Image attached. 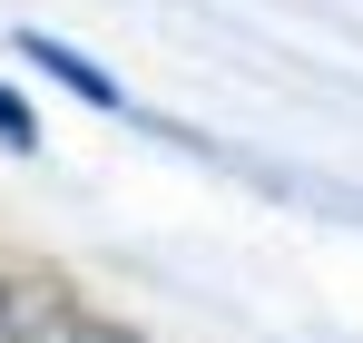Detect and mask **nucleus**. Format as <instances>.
<instances>
[{
	"label": "nucleus",
	"instance_id": "7ed1b4c3",
	"mask_svg": "<svg viewBox=\"0 0 363 343\" xmlns=\"http://www.w3.org/2000/svg\"><path fill=\"white\" fill-rule=\"evenodd\" d=\"M30 137H40V128H30V108H20V99L0 89V147H30Z\"/></svg>",
	"mask_w": 363,
	"mask_h": 343
},
{
	"label": "nucleus",
	"instance_id": "f257e3e1",
	"mask_svg": "<svg viewBox=\"0 0 363 343\" xmlns=\"http://www.w3.org/2000/svg\"><path fill=\"white\" fill-rule=\"evenodd\" d=\"M0 343H128L118 324H99L89 304L30 265H0Z\"/></svg>",
	"mask_w": 363,
	"mask_h": 343
},
{
	"label": "nucleus",
	"instance_id": "f03ea898",
	"mask_svg": "<svg viewBox=\"0 0 363 343\" xmlns=\"http://www.w3.org/2000/svg\"><path fill=\"white\" fill-rule=\"evenodd\" d=\"M30 59H40L50 79H69V89H79L89 108H118V89H108V69H89V59H79V50H60L50 30H30Z\"/></svg>",
	"mask_w": 363,
	"mask_h": 343
}]
</instances>
